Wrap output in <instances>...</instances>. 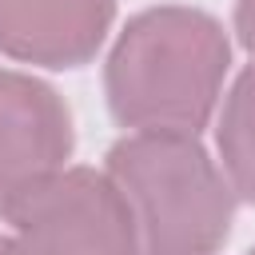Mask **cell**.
I'll use <instances>...</instances> for the list:
<instances>
[{"label":"cell","instance_id":"6da1fadb","mask_svg":"<svg viewBox=\"0 0 255 255\" xmlns=\"http://www.w3.org/2000/svg\"><path fill=\"white\" fill-rule=\"evenodd\" d=\"M231 40L199 8L159 4L131 16L104 64L112 116L131 131H195L211 120Z\"/></svg>","mask_w":255,"mask_h":255},{"label":"cell","instance_id":"7a4b0ae2","mask_svg":"<svg viewBox=\"0 0 255 255\" xmlns=\"http://www.w3.org/2000/svg\"><path fill=\"white\" fill-rule=\"evenodd\" d=\"M104 171L128 199L143 255H215L235 219V191L195 131H128Z\"/></svg>","mask_w":255,"mask_h":255},{"label":"cell","instance_id":"8992f818","mask_svg":"<svg viewBox=\"0 0 255 255\" xmlns=\"http://www.w3.org/2000/svg\"><path fill=\"white\" fill-rule=\"evenodd\" d=\"M215 147L235 199L255 203V64H247L223 96Z\"/></svg>","mask_w":255,"mask_h":255},{"label":"cell","instance_id":"ba28073f","mask_svg":"<svg viewBox=\"0 0 255 255\" xmlns=\"http://www.w3.org/2000/svg\"><path fill=\"white\" fill-rule=\"evenodd\" d=\"M247 255H255V247H251V251H247Z\"/></svg>","mask_w":255,"mask_h":255},{"label":"cell","instance_id":"3957f363","mask_svg":"<svg viewBox=\"0 0 255 255\" xmlns=\"http://www.w3.org/2000/svg\"><path fill=\"white\" fill-rule=\"evenodd\" d=\"M0 255H143L128 199L108 171L64 167L8 215Z\"/></svg>","mask_w":255,"mask_h":255},{"label":"cell","instance_id":"277c9868","mask_svg":"<svg viewBox=\"0 0 255 255\" xmlns=\"http://www.w3.org/2000/svg\"><path fill=\"white\" fill-rule=\"evenodd\" d=\"M76 147L60 92L28 72L0 68V219L56 179Z\"/></svg>","mask_w":255,"mask_h":255},{"label":"cell","instance_id":"52a82bcc","mask_svg":"<svg viewBox=\"0 0 255 255\" xmlns=\"http://www.w3.org/2000/svg\"><path fill=\"white\" fill-rule=\"evenodd\" d=\"M235 36L255 56V0H235Z\"/></svg>","mask_w":255,"mask_h":255},{"label":"cell","instance_id":"5b68a950","mask_svg":"<svg viewBox=\"0 0 255 255\" xmlns=\"http://www.w3.org/2000/svg\"><path fill=\"white\" fill-rule=\"evenodd\" d=\"M112 20L116 0H0V52L40 68H80Z\"/></svg>","mask_w":255,"mask_h":255}]
</instances>
